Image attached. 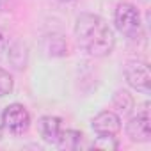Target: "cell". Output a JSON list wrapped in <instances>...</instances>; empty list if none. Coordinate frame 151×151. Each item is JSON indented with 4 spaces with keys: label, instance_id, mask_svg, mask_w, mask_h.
Instances as JSON below:
<instances>
[{
    "label": "cell",
    "instance_id": "cell-13",
    "mask_svg": "<svg viewBox=\"0 0 151 151\" xmlns=\"http://www.w3.org/2000/svg\"><path fill=\"white\" fill-rule=\"evenodd\" d=\"M14 89V80H13V75L4 69V68H0V98H4L7 94H11Z\"/></svg>",
    "mask_w": 151,
    "mask_h": 151
},
{
    "label": "cell",
    "instance_id": "cell-2",
    "mask_svg": "<svg viewBox=\"0 0 151 151\" xmlns=\"http://www.w3.org/2000/svg\"><path fill=\"white\" fill-rule=\"evenodd\" d=\"M114 25L119 34L130 41H139L144 36V23L137 6L130 2H119L114 9Z\"/></svg>",
    "mask_w": 151,
    "mask_h": 151
},
{
    "label": "cell",
    "instance_id": "cell-12",
    "mask_svg": "<svg viewBox=\"0 0 151 151\" xmlns=\"http://www.w3.org/2000/svg\"><path fill=\"white\" fill-rule=\"evenodd\" d=\"M91 147H96V149H105V151H114L119 147V140L116 135H98L93 142H91Z\"/></svg>",
    "mask_w": 151,
    "mask_h": 151
},
{
    "label": "cell",
    "instance_id": "cell-10",
    "mask_svg": "<svg viewBox=\"0 0 151 151\" xmlns=\"http://www.w3.org/2000/svg\"><path fill=\"white\" fill-rule=\"evenodd\" d=\"M48 55H53V57H62L68 53V43L60 37V36H50L46 37V48Z\"/></svg>",
    "mask_w": 151,
    "mask_h": 151
},
{
    "label": "cell",
    "instance_id": "cell-9",
    "mask_svg": "<svg viewBox=\"0 0 151 151\" xmlns=\"http://www.w3.org/2000/svg\"><path fill=\"white\" fill-rule=\"evenodd\" d=\"M112 105H114L117 116H130L133 107H135V100H133V96L128 91L119 89L112 96Z\"/></svg>",
    "mask_w": 151,
    "mask_h": 151
},
{
    "label": "cell",
    "instance_id": "cell-7",
    "mask_svg": "<svg viewBox=\"0 0 151 151\" xmlns=\"http://www.w3.org/2000/svg\"><path fill=\"white\" fill-rule=\"evenodd\" d=\"M64 126H62V119L57 116H41L37 119V132L41 135V139L46 144L57 146L60 133H62Z\"/></svg>",
    "mask_w": 151,
    "mask_h": 151
},
{
    "label": "cell",
    "instance_id": "cell-4",
    "mask_svg": "<svg viewBox=\"0 0 151 151\" xmlns=\"http://www.w3.org/2000/svg\"><path fill=\"white\" fill-rule=\"evenodd\" d=\"M124 132L132 142H149L151 140V114L149 103H144L135 116H130L126 121Z\"/></svg>",
    "mask_w": 151,
    "mask_h": 151
},
{
    "label": "cell",
    "instance_id": "cell-1",
    "mask_svg": "<svg viewBox=\"0 0 151 151\" xmlns=\"http://www.w3.org/2000/svg\"><path fill=\"white\" fill-rule=\"evenodd\" d=\"M75 39L91 57H107L116 46V36L110 25L93 13H82L75 20Z\"/></svg>",
    "mask_w": 151,
    "mask_h": 151
},
{
    "label": "cell",
    "instance_id": "cell-15",
    "mask_svg": "<svg viewBox=\"0 0 151 151\" xmlns=\"http://www.w3.org/2000/svg\"><path fill=\"white\" fill-rule=\"evenodd\" d=\"M4 132H6V128H4V117H2V109H0V140H2V137H4Z\"/></svg>",
    "mask_w": 151,
    "mask_h": 151
},
{
    "label": "cell",
    "instance_id": "cell-6",
    "mask_svg": "<svg viewBox=\"0 0 151 151\" xmlns=\"http://www.w3.org/2000/svg\"><path fill=\"white\" fill-rule=\"evenodd\" d=\"M91 128L96 135H117L121 132V116L114 110H101L93 117Z\"/></svg>",
    "mask_w": 151,
    "mask_h": 151
},
{
    "label": "cell",
    "instance_id": "cell-5",
    "mask_svg": "<svg viewBox=\"0 0 151 151\" xmlns=\"http://www.w3.org/2000/svg\"><path fill=\"white\" fill-rule=\"evenodd\" d=\"M124 78H126V84L137 91V93H142V94H149L151 91V73H149V68L146 62L142 60H128L126 66H124Z\"/></svg>",
    "mask_w": 151,
    "mask_h": 151
},
{
    "label": "cell",
    "instance_id": "cell-8",
    "mask_svg": "<svg viewBox=\"0 0 151 151\" xmlns=\"http://www.w3.org/2000/svg\"><path fill=\"white\" fill-rule=\"evenodd\" d=\"M57 147L64 151H75V149H82V147H91V144L86 142V135L78 130H62Z\"/></svg>",
    "mask_w": 151,
    "mask_h": 151
},
{
    "label": "cell",
    "instance_id": "cell-16",
    "mask_svg": "<svg viewBox=\"0 0 151 151\" xmlns=\"http://www.w3.org/2000/svg\"><path fill=\"white\" fill-rule=\"evenodd\" d=\"M57 2H62V4H68V2H75V0H57Z\"/></svg>",
    "mask_w": 151,
    "mask_h": 151
},
{
    "label": "cell",
    "instance_id": "cell-11",
    "mask_svg": "<svg viewBox=\"0 0 151 151\" xmlns=\"http://www.w3.org/2000/svg\"><path fill=\"white\" fill-rule=\"evenodd\" d=\"M9 60H14V62H11L14 68L23 69L25 64H27V48H25L22 43L13 45L11 50H9Z\"/></svg>",
    "mask_w": 151,
    "mask_h": 151
},
{
    "label": "cell",
    "instance_id": "cell-14",
    "mask_svg": "<svg viewBox=\"0 0 151 151\" xmlns=\"http://www.w3.org/2000/svg\"><path fill=\"white\" fill-rule=\"evenodd\" d=\"M7 46H9V34L2 25H0V53L4 50H7Z\"/></svg>",
    "mask_w": 151,
    "mask_h": 151
},
{
    "label": "cell",
    "instance_id": "cell-3",
    "mask_svg": "<svg viewBox=\"0 0 151 151\" xmlns=\"http://www.w3.org/2000/svg\"><path fill=\"white\" fill-rule=\"evenodd\" d=\"M2 117H4V128L11 133V135H23L29 132L30 128V112L27 110L25 105L22 103H11L2 110Z\"/></svg>",
    "mask_w": 151,
    "mask_h": 151
}]
</instances>
